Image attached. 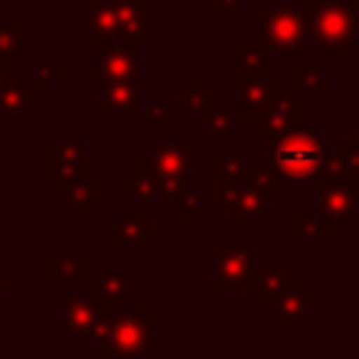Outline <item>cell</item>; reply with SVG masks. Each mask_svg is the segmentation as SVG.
<instances>
[{
	"label": "cell",
	"instance_id": "21",
	"mask_svg": "<svg viewBox=\"0 0 359 359\" xmlns=\"http://www.w3.org/2000/svg\"><path fill=\"white\" fill-rule=\"evenodd\" d=\"M90 278V264L81 255H56L50 258V280L53 283H84Z\"/></svg>",
	"mask_w": 359,
	"mask_h": 359
},
{
	"label": "cell",
	"instance_id": "14",
	"mask_svg": "<svg viewBox=\"0 0 359 359\" xmlns=\"http://www.w3.org/2000/svg\"><path fill=\"white\" fill-rule=\"evenodd\" d=\"M115 3V11H118V20H121V31L126 39H149L151 36V28H149V11H151V3L146 0H112Z\"/></svg>",
	"mask_w": 359,
	"mask_h": 359
},
{
	"label": "cell",
	"instance_id": "30",
	"mask_svg": "<svg viewBox=\"0 0 359 359\" xmlns=\"http://www.w3.org/2000/svg\"><path fill=\"white\" fill-rule=\"evenodd\" d=\"M241 163L238 154H219L216 157V191H224L227 185L241 180Z\"/></svg>",
	"mask_w": 359,
	"mask_h": 359
},
{
	"label": "cell",
	"instance_id": "35",
	"mask_svg": "<svg viewBox=\"0 0 359 359\" xmlns=\"http://www.w3.org/2000/svg\"><path fill=\"white\" fill-rule=\"evenodd\" d=\"M292 227H294L297 233H303L309 241H314V238H317V233H320V227H314V222H311V219H294V222H292Z\"/></svg>",
	"mask_w": 359,
	"mask_h": 359
},
{
	"label": "cell",
	"instance_id": "25",
	"mask_svg": "<svg viewBox=\"0 0 359 359\" xmlns=\"http://www.w3.org/2000/svg\"><path fill=\"white\" fill-rule=\"evenodd\" d=\"M205 123H208V129L213 132L216 143H224V140L230 137V132H236V129L241 126V118L233 115V112H227V109L210 107V109L205 112Z\"/></svg>",
	"mask_w": 359,
	"mask_h": 359
},
{
	"label": "cell",
	"instance_id": "5",
	"mask_svg": "<svg viewBox=\"0 0 359 359\" xmlns=\"http://www.w3.org/2000/svg\"><path fill=\"white\" fill-rule=\"evenodd\" d=\"M101 62L87 67V76L109 81V79H137V39H115L101 42Z\"/></svg>",
	"mask_w": 359,
	"mask_h": 359
},
{
	"label": "cell",
	"instance_id": "31",
	"mask_svg": "<svg viewBox=\"0 0 359 359\" xmlns=\"http://www.w3.org/2000/svg\"><path fill=\"white\" fill-rule=\"evenodd\" d=\"M22 39H25V31L20 25H0V53L14 56L22 48Z\"/></svg>",
	"mask_w": 359,
	"mask_h": 359
},
{
	"label": "cell",
	"instance_id": "13",
	"mask_svg": "<svg viewBox=\"0 0 359 359\" xmlns=\"http://www.w3.org/2000/svg\"><path fill=\"white\" fill-rule=\"evenodd\" d=\"M101 311L95 306V300L90 294H70L65 303H62V328L70 331V334H84L90 337L95 323H98Z\"/></svg>",
	"mask_w": 359,
	"mask_h": 359
},
{
	"label": "cell",
	"instance_id": "9",
	"mask_svg": "<svg viewBox=\"0 0 359 359\" xmlns=\"http://www.w3.org/2000/svg\"><path fill=\"white\" fill-rule=\"evenodd\" d=\"M137 168H149L160 180H168V177H185L188 180V146H182L177 140L157 143V149H151L149 154H140Z\"/></svg>",
	"mask_w": 359,
	"mask_h": 359
},
{
	"label": "cell",
	"instance_id": "37",
	"mask_svg": "<svg viewBox=\"0 0 359 359\" xmlns=\"http://www.w3.org/2000/svg\"><path fill=\"white\" fill-rule=\"evenodd\" d=\"M8 73H11V56L0 53V95H3L6 84H8Z\"/></svg>",
	"mask_w": 359,
	"mask_h": 359
},
{
	"label": "cell",
	"instance_id": "23",
	"mask_svg": "<svg viewBox=\"0 0 359 359\" xmlns=\"http://www.w3.org/2000/svg\"><path fill=\"white\" fill-rule=\"evenodd\" d=\"M112 238L118 244H149L151 241V219H146V216H137V219L121 216L115 222Z\"/></svg>",
	"mask_w": 359,
	"mask_h": 359
},
{
	"label": "cell",
	"instance_id": "3",
	"mask_svg": "<svg viewBox=\"0 0 359 359\" xmlns=\"http://www.w3.org/2000/svg\"><path fill=\"white\" fill-rule=\"evenodd\" d=\"M269 160L283 180H311L328 160V146H323L314 132L300 126L269 137Z\"/></svg>",
	"mask_w": 359,
	"mask_h": 359
},
{
	"label": "cell",
	"instance_id": "7",
	"mask_svg": "<svg viewBox=\"0 0 359 359\" xmlns=\"http://www.w3.org/2000/svg\"><path fill=\"white\" fill-rule=\"evenodd\" d=\"M303 118H306L303 104H297V101L289 98V95H280V98L272 101L266 109H261L258 115H252V123H255V129H261V132H266L269 137H275V135L300 129V126H303Z\"/></svg>",
	"mask_w": 359,
	"mask_h": 359
},
{
	"label": "cell",
	"instance_id": "15",
	"mask_svg": "<svg viewBox=\"0 0 359 359\" xmlns=\"http://www.w3.org/2000/svg\"><path fill=\"white\" fill-rule=\"evenodd\" d=\"M87 36L93 42H115V39H123V31H121V20H118V11H115V3H95L90 11H87Z\"/></svg>",
	"mask_w": 359,
	"mask_h": 359
},
{
	"label": "cell",
	"instance_id": "16",
	"mask_svg": "<svg viewBox=\"0 0 359 359\" xmlns=\"http://www.w3.org/2000/svg\"><path fill=\"white\" fill-rule=\"evenodd\" d=\"M87 294L95 300L98 311H121V309H126V280L118 272H109V269L101 272V278L90 283Z\"/></svg>",
	"mask_w": 359,
	"mask_h": 359
},
{
	"label": "cell",
	"instance_id": "38",
	"mask_svg": "<svg viewBox=\"0 0 359 359\" xmlns=\"http://www.w3.org/2000/svg\"><path fill=\"white\" fill-rule=\"evenodd\" d=\"M163 126H165V107H163V104H157V107L151 109V129H154V132H160Z\"/></svg>",
	"mask_w": 359,
	"mask_h": 359
},
{
	"label": "cell",
	"instance_id": "22",
	"mask_svg": "<svg viewBox=\"0 0 359 359\" xmlns=\"http://www.w3.org/2000/svg\"><path fill=\"white\" fill-rule=\"evenodd\" d=\"M36 93L28 90L22 81H8L3 95H0V118H17L25 112V107L36 104Z\"/></svg>",
	"mask_w": 359,
	"mask_h": 359
},
{
	"label": "cell",
	"instance_id": "39",
	"mask_svg": "<svg viewBox=\"0 0 359 359\" xmlns=\"http://www.w3.org/2000/svg\"><path fill=\"white\" fill-rule=\"evenodd\" d=\"M11 292V283H0V297H6Z\"/></svg>",
	"mask_w": 359,
	"mask_h": 359
},
{
	"label": "cell",
	"instance_id": "33",
	"mask_svg": "<svg viewBox=\"0 0 359 359\" xmlns=\"http://www.w3.org/2000/svg\"><path fill=\"white\" fill-rule=\"evenodd\" d=\"M202 213H205L202 199L194 196V194H185V196L180 199V205H177V216H180V219H199Z\"/></svg>",
	"mask_w": 359,
	"mask_h": 359
},
{
	"label": "cell",
	"instance_id": "36",
	"mask_svg": "<svg viewBox=\"0 0 359 359\" xmlns=\"http://www.w3.org/2000/svg\"><path fill=\"white\" fill-rule=\"evenodd\" d=\"M241 0H216V14H238Z\"/></svg>",
	"mask_w": 359,
	"mask_h": 359
},
{
	"label": "cell",
	"instance_id": "18",
	"mask_svg": "<svg viewBox=\"0 0 359 359\" xmlns=\"http://www.w3.org/2000/svg\"><path fill=\"white\" fill-rule=\"evenodd\" d=\"M266 45L264 39H244L241 42V84L258 81L266 76Z\"/></svg>",
	"mask_w": 359,
	"mask_h": 359
},
{
	"label": "cell",
	"instance_id": "20",
	"mask_svg": "<svg viewBox=\"0 0 359 359\" xmlns=\"http://www.w3.org/2000/svg\"><path fill=\"white\" fill-rule=\"evenodd\" d=\"M317 306V297H311V294H306V289L300 286V283H289V289L280 294V300L275 303V309H278V314L286 320V323H294V320H303V314H306V309H314Z\"/></svg>",
	"mask_w": 359,
	"mask_h": 359
},
{
	"label": "cell",
	"instance_id": "32",
	"mask_svg": "<svg viewBox=\"0 0 359 359\" xmlns=\"http://www.w3.org/2000/svg\"><path fill=\"white\" fill-rule=\"evenodd\" d=\"M160 182H163V191H160L163 202H165L168 208H177L180 199L185 196V185H188V180H185V177H168V180H160Z\"/></svg>",
	"mask_w": 359,
	"mask_h": 359
},
{
	"label": "cell",
	"instance_id": "11",
	"mask_svg": "<svg viewBox=\"0 0 359 359\" xmlns=\"http://www.w3.org/2000/svg\"><path fill=\"white\" fill-rule=\"evenodd\" d=\"M140 107V90L137 79H109L104 81V101L101 115H137Z\"/></svg>",
	"mask_w": 359,
	"mask_h": 359
},
{
	"label": "cell",
	"instance_id": "1",
	"mask_svg": "<svg viewBox=\"0 0 359 359\" xmlns=\"http://www.w3.org/2000/svg\"><path fill=\"white\" fill-rule=\"evenodd\" d=\"M151 309H121V311H101L90 342L101 348L104 356L115 359H137L151 351L149 337Z\"/></svg>",
	"mask_w": 359,
	"mask_h": 359
},
{
	"label": "cell",
	"instance_id": "12",
	"mask_svg": "<svg viewBox=\"0 0 359 359\" xmlns=\"http://www.w3.org/2000/svg\"><path fill=\"white\" fill-rule=\"evenodd\" d=\"M219 199L224 205V210L236 219H250V216H261L264 213V191L252 188L250 182L238 180L233 185H227L224 191H219Z\"/></svg>",
	"mask_w": 359,
	"mask_h": 359
},
{
	"label": "cell",
	"instance_id": "27",
	"mask_svg": "<svg viewBox=\"0 0 359 359\" xmlns=\"http://www.w3.org/2000/svg\"><path fill=\"white\" fill-rule=\"evenodd\" d=\"M177 101L185 104L194 115H202V118H205V112L213 107V93L205 90L199 79H191V87H188V90H180V93H177Z\"/></svg>",
	"mask_w": 359,
	"mask_h": 359
},
{
	"label": "cell",
	"instance_id": "19",
	"mask_svg": "<svg viewBox=\"0 0 359 359\" xmlns=\"http://www.w3.org/2000/svg\"><path fill=\"white\" fill-rule=\"evenodd\" d=\"M292 283V272L286 269H264V272H252V289L255 294H261L266 300L269 309H275V303L280 300V294L289 289Z\"/></svg>",
	"mask_w": 359,
	"mask_h": 359
},
{
	"label": "cell",
	"instance_id": "17",
	"mask_svg": "<svg viewBox=\"0 0 359 359\" xmlns=\"http://www.w3.org/2000/svg\"><path fill=\"white\" fill-rule=\"evenodd\" d=\"M280 98V81L278 79H258V81H250L244 84V93H241V115H258L261 109H266L272 101Z\"/></svg>",
	"mask_w": 359,
	"mask_h": 359
},
{
	"label": "cell",
	"instance_id": "8",
	"mask_svg": "<svg viewBox=\"0 0 359 359\" xmlns=\"http://www.w3.org/2000/svg\"><path fill=\"white\" fill-rule=\"evenodd\" d=\"M356 194L351 188V182H334V185H320V227L328 230H339L345 219L353 216L356 208Z\"/></svg>",
	"mask_w": 359,
	"mask_h": 359
},
{
	"label": "cell",
	"instance_id": "34",
	"mask_svg": "<svg viewBox=\"0 0 359 359\" xmlns=\"http://www.w3.org/2000/svg\"><path fill=\"white\" fill-rule=\"evenodd\" d=\"M59 76H62V67H59V65H48V67L42 65L39 73H36V90H48L50 81L59 79Z\"/></svg>",
	"mask_w": 359,
	"mask_h": 359
},
{
	"label": "cell",
	"instance_id": "6",
	"mask_svg": "<svg viewBox=\"0 0 359 359\" xmlns=\"http://www.w3.org/2000/svg\"><path fill=\"white\" fill-rule=\"evenodd\" d=\"M247 278H252L250 247L219 244L216 247V292L219 294H238V289Z\"/></svg>",
	"mask_w": 359,
	"mask_h": 359
},
{
	"label": "cell",
	"instance_id": "2",
	"mask_svg": "<svg viewBox=\"0 0 359 359\" xmlns=\"http://www.w3.org/2000/svg\"><path fill=\"white\" fill-rule=\"evenodd\" d=\"M306 36L323 50H353L359 11L353 0H328V3H306Z\"/></svg>",
	"mask_w": 359,
	"mask_h": 359
},
{
	"label": "cell",
	"instance_id": "28",
	"mask_svg": "<svg viewBox=\"0 0 359 359\" xmlns=\"http://www.w3.org/2000/svg\"><path fill=\"white\" fill-rule=\"evenodd\" d=\"M160 191H163V182H160V177H157L154 171H149V168H140L137 180L126 182V194H135L140 202H151Z\"/></svg>",
	"mask_w": 359,
	"mask_h": 359
},
{
	"label": "cell",
	"instance_id": "29",
	"mask_svg": "<svg viewBox=\"0 0 359 359\" xmlns=\"http://www.w3.org/2000/svg\"><path fill=\"white\" fill-rule=\"evenodd\" d=\"M292 87H294V90L323 93V90H328V79H325L317 67H311V65H297V67L292 70Z\"/></svg>",
	"mask_w": 359,
	"mask_h": 359
},
{
	"label": "cell",
	"instance_id": "26",
	"mask_svg": "<svg viewBox=\"0 0 359 359\" xmlns=\"http://www.w3.org/2000/svg\"><path fill=\"white\" fill-rule=\"evenodd\" d=\"M241 180L264 194H275L280 188V174L275 165H247L241 168Z\"/></svg>",
	"mask_w": 359,
	"mask_h": 359
},
{
	"label": "cell",
	"instance_id": "4",
	"mask_svg": "<svg viewBox=\"0 0 359 359\" xmlns=\"http://www.w3.org/2000/svg\"><path fill=\"white\" fill-rule=\"evenodd\" d=\"M255 31L269 50L297 53L306 48V17L303 6H266L255 14Z\"/></svg>",
	"mask_w": 359,
	"mask_h": 359
},
{
	"label": "cell",
	"instance_id": "24",
	"mask_svg": "<svg viewBox=\"0 0 359 359\" xmlns=\"http://www.w3.org/2000/svg\"><path fill=\"white\" fill-rule=\"evenodd\" d=\"M65 202L67 205H98L101 202V185L90 177L67 180L65 182Z\"/></svg>",
	"mask_w": 359,
	"mask_h": 359
},
{
	"label": "cell",
	"instance_id": "10",
	"mask_svg": "<svg viewBox=\"0 0 359 359\" xmlns=\"http://www.w3.org/2000/svg\"><path fill=\"white\" fill-rule=\"evenodd\" d=\"M50 177L59 182L87 177V157L84 146L76 140H53L50 143Z\"/></svg>",
	"mask_w": 359,
	"mask_h": 359
}]
</instances>
